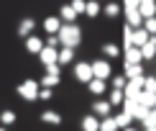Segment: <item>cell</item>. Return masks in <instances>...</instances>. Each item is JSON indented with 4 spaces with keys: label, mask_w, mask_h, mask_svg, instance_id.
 Instances as JSON below:
<instances>
[{
    "label": "cell",
    "mask_w": 156,
    "mask_h": 131,
    "mask_svg": "<svg viewBox=\"0 0 156 131\" xmlns=\"http://www.w3.org/2000/svg\"><path fill=\"white\" fill-rule=\"evenodd\" d=\"M82 131H100L97 116H84V118H82Z\"/></svg>",
    "instance_id": "cell-16"
},
{
    "label": "cell",
    "mask_w": 156,
    "mask_h": 131,
    "mask_svg": "<svg viewBox=\"0 0 156 131\" xmlns=\"http://www.w3.org/2000/svg\"><path fill=\"white\" fill-rule=\"evenodd\" d=\"M44 28H46V34H59V28H62V18L49 16L46 21H44Z\"/></svg>",
    "instance_id": "cell-12"
},
{
    "label": "cell",
    "mask_w": 156,
    "mask_h": 131,
    "mask_svg": "<svg viewBox=\"0 0 156 131\" xmlns=\"http://www.w3.org/2000/svg\"><path fill=\"white\" fill-rule=\"evenodd\" d=\"M74 77H77V80H80V82H90V80H92V64H87V62H77L74 64Z\"/></svg>",
    "instance_id": "cell-4"
},
{
    "label": "cell",
    "mask_w": 156,
    "mask_h": 131,
    "mask_svg": "<svg viewBox=\"0 0 156 131\" xmlns=\"http://www.w3.org/2000/svg\"><path fill=\"white\" fill-rule=\"evenodd\" d=\"M38 85H41V88H56V85H59V75H49L46 72V77H44Z\"/></svg>",
    "instance_id": "cell-24"
},
{
    "label": "cell",
    "mask_w": 156,
    "mask_h": 131,
    "mask_svg": "<svg viewBox=\"0 0 156 131\" xmlns=\"http://www.w3.org/2000/svg\"><path fill=\"white\" fill-rule=\"evenodd\" d=\"M100 10H102V8H100V3H97V0H87V10H84V13H87L90 18H95Z\"/></svg>",
    "instance_id": "cell-27"
},
{
    "label": "cell",
    "mask_w": 156,
    "mask_h": 131,
    "mask_svg": "<svg viewBox=\"0 0 156 131\" xmlns=\"http://www.w3.org/2000/svg\"><path fill=\"white\" fill-rule=\"evenodd\" d=\"M123 41H126V47H133V28L131 26L123 28Z\"/></svg>",
    "instance_id": "cell-32"
},
{
    "label": "cell",
    "mask_w": 156,
    "mask_h": 131,
    "mask_svg": "<svg viewBox=\"0 0 156 131\" xmlns=\"http://www.w3.org/2000/svg\"><path fill=\"white\" fill-rule=\"evenodd\" d=\"M46 72H49V75H59V72H62V64H49Z\"/></svg>",
    "instance_id": "cell-39"
},
{
    "label": "cell",
    "mask_w": 156,
    "mask_h": 131,
    "mask_svg": "<svg viewBox=\"0 0 156 131\" xmlns=\"http://www.w3.org/2000/svg\"><path fill=\"white\" fill-rule=\"evenodd\" d=\"M69 5L74 8V13H84V10H87V0H72Z\"/></svg>",
    "instance_id": "cell-34"
},
{
    "label": "cell",
    "mask_w": 156,
    "mask_h": 131,
    "mask_svg": "<svg viewBox=\"0 0 156 131\" xmlns=\"http://www.w3.org/2000/svg\"><path fill=\"white\" fill-rule=\"evenodd\" d=\"M0 131H8V129H0Z\"/></svg>",
    "instance_id": "cell-43"
},
{
    "label": "cell",
    "mask_w": 156,
    "mask_h": 131,
    "mask_svg": "<svg viewBox=\"0 0 156 131\" xmlns=\"http://www.w3.org/2000/svg\"><path fill=\"white\" fill-rule=\"evenodd\" d=\"M136 77H144V67L141 64H126V80H136Z\"/></svg>",
    "instance_id": "cell-18"
},
{
    "label": "cell",
    "mask_w": 156,
    "mask_h": 131,
    "mask_svg": "<svg viewBox=\"0 0 156 131\" xmlns=\"http://www.w3.org/2000/svg\"><path fill=\"white\" fill-rule=\"evenodd\" d=\"M38 88H41V85H38L36 80H26V82H21V85H18V95H21L23 100H36V98H38V93H41Z\"/></svg>",
    "instance_id": "cell-2"
},
{
    "label": "cell",
    "mask_w": 156,
    "mask_h": 131,
    "mask_svg": "<svg viewBox=\"0 0 156 131\" xmlns=\"http://www.w3.org/2000/svg\"><path fill=\"white\" fill-rule=\"evenodd\" d=\"M144 80H146V77H136V80H128L126 90H123L128 100H138V98H141V93H144Z\"/></svg>",
    "instance_id": "cell-3"
},
{
    "label": "cell",
    "mask_w": 156,
    "mask_h": 131,
    "mask_svg": "<svg viewBox=\"0 0 156 131\" xmlns=\"http://www.w3.org/2000/svg\"><path fill=\"white\" fill-rule=\"evenodd\" d=\"M110 100H97L95 106H92V110H95V116H100V118H108L110 116Z\"/></svg>",
    "instance_id": "cell-11"
},
{
    "label": "cell",
    "mask_w": 156,
    "mask_h": 131,
    "mask_svg": "<svg viewBox=\"0 0 156 131\" xmlns=\"http://www.w3.org/2000/svg\"><path fill=\"white\" fill-rule=\"evenodd\" d=\"M146 131H156V126H151V129H146Z\"/></svg>",
    "instance_id": "cell-42"
},
{
    "label": "cell",
    "mask_w": 156,
    "mask_h": 131,
    "mask_svg": "<svg viewBox=\"0 0 156 131\" xmlns=\"http://www.w3.org/2000/svg\"><path fill=\"white\" fill-rule=\"evenodd\" d=\"M123 131H138V129H131V126H128V129H123Z\"/></svg>",
    "instance_id": "cell-41"
},
{
    "label": "cell",
    "mask_w": 156,
    "mask_h": 131,
    "mask_svg": "<svg viewBox=\"0 0 156 131\" xmlns=\"http://www.w3.org/2000/svg\"><path fill=\"white\" fill-rule=\"evenodd\" d=\"M131 121H133V116H131V113H126V110H120V113L115 116V123H118V129H128V126H131Z\"/></svg>",
    "instance_id": "cell-21"
},
{
    "label": "cell",
    "mask_w": 156,
    "mask_h": 131,
    "mask_svg": "<svg viewBox=\"0 0 156 131\" xmlns=\"http://www.w3.org/2000/svg\"><path fill=\"white\" fill-rule=\"evenodd\" d=\"M144 28H146L151 36H156V18H146V21H144Z\"/></svg>",
    "instance_id": "cell-35"
},
{
    "label": "cell",
    "mask_w": 156,
    "mask_h": 131,
    "mask_svg": "<svg viewBox=\"0 0 156 131\" xmlns=\"http://www.w3.org/2000/svg\"><path fill=\"white\" fill-rule=\"evenodd\" d=\"M126 18H128V26L131 28H144V16L138 10H126Z\"/></svg>",
    "instance_id": "cell-9"
},
{
    "label": "cell",
    "mask_w": 156,
    "mask_h": 131,
    "mask_svg": "<svg viewBox=\"0 0 156 131\" xmlns=\"http://www.w3.org/2000/svg\"><path fill=\"white\" fill-rule=\"evenodd\" d=\"M144 90H154L156 93V77H146L144 80Z\"/></svg>",
    "instance_id": "cell-37"
},
{
    "label": "cell",
    "mask_w": 156,
    "mask_h": 131,
    "mask_svg": "<svg viewBox=\"0 0 156 131\" xmlns=\"http://www.w3.org/2000/svg\"><path fill=\"white\" fill-rule=\"evenodd\" d=\"M102 10H105V16H108V18H115V16L120 13V5H118V3H108Z\"/></svg>",
    "instance_id": "cell-28"
},
{
    "label": "cell",
    "mask_w": 156,
    "mask_h": 131,
    "mask_svg": "<svg viewBox=\"0 0 156 131\" xmlns=\"http://www.w3.org/2000/svg\"><path fill=\"white\" fill-rule=\"evenodd\" d=\"M141 0H126V10H138Z\"/></svg>",
    "instance_id": "cell-38"
},
{
    "label": "cell",
    "mask_w": 156,
    "mask_h": 131,
    "mask_svg": "<svg viewBox=\"0 0 156 131\" xmlns=\"http://www.w3.org/2000/svg\"><path fill=\"white\" fill-rule=\"evenodd\" d=\"M36 28V23L31 21V18H23L21 23H18V36H23V39H28L31 36V31Z\"/></svg>",
    "instance_id": "cell-13"
},
{
    "label": "cell",
    "mask_w": 156,
    "mask_h": 131,
    "mask_svg": "<svg viewBox=\"0 0 156 131\" xmlns=\"http://www.w3.org/2000/svg\"><path fill=\"white\" fill-rule=\"evenodd\" d=\"M138 103H141V106H146V108H154L156 106V93H154V90H144L141 98H138Z\"/></svg>",
    "instance_id": "cell-15"
},
{
    "label": "cell",
    "mask_w": 156,
    "mask_h": 131,
    "mask_svg": "<svg viewBox=\"0 0 156 131\" xmlns=\"http://www.w3.org/2000/svg\"><path fill=\"white\" fill-rule=\"evenodd\" d=\"M144 126H146V129H151V126H156V108H151V110H148V116L144 118Z\"/></svg>",
    "instance_id": "cell-31"
},
{
    "label": "cell",
    "mask_w": 156,
    "mask_h": 131,
    "mask_svg": "<svg viewBox=\"0 0 156 131\" xmlns=\"http://www.w3.org/2000/svg\"><path fill=\"white\" fill-rule=\"evenodd\" d=\"M51 95H54V93H51V88H44L41 93H38V98H41V100H49Z\"/></svg>",
    "instance_id": "cell-40"
},
{
    "label": "cell",
    "mask_w": 156,
    "mask_h": 131,
    "mask_svg": "<svg viewBox=\"0 0 156 131\" xmlns=\"http://www.w3.org/2000/svg\"><path fill=\"white\" fill-rule=\"evenodd\" d=\"M38 59H41L44 67H49V64H59V49L44 47V49H41V54H38Z\"/></svg>",
    "instance_id": "cell-5"
},
{
    "label": "cell",
    "mask_w": 156,
    "mask_h": 131,
    "mask_svg": "<svg viewBox=\"0 0 156 131\" xmlns=\"http://www.w3.org/2000/svg\"><path fill=\"white\" fill-rule=\"evenodd\" d=\"M46 47H51V49H56V47H62V41H59V36H56V34H49V39H46Z\"/></svg>",
    "instance_id": "cell-36"
},
{
    "label": "cell",
    "mask_w": 156,
    "mask_h": 131,
    "mask_svg": "<svg viewBox=\"0 0 156 131\" xmlns=\"http://www.w3.org/2000/svg\"><path fill=\"white\" fill-rule=\"evenodd\" d=\"M0 121H3L5 126H10V123L16 121V113H13V110H3V113H0Z\"/></svg>",
    "instance_id": "cell-33"
},
{
    "label": "cell",
    "mask_w": 156,
    "mask_h": 131,
    "mask_svg": "<svg viewBox=\"0 0 156 131\" xmlns=\"http://www.w3.org/2000/svg\"><path fill=\"white\" fill-rule=\"evenodd\" d=\"M154 108H156V106H154Z\"/></svg>",
    "instance_id": "cell-44"
},
{
    "label": "cell",
    "mask_w": 156,
    "mask_h": 131,
    "mask_svg": "<svg viewBox=\"0 0 156 131\" xmlns=\"http://www.w3.org/2000/svg\"><path fill=\"white\" fill-rule=\"evenodd\" d=\"M138 13L144 16V21H146V18H156V3H141L138 5Z\"/></svg>",
    "instance_id": "cell-17"
},
{
    "label": "cell",
    "mask_w": 156,
    "mask_h": 131,
    "mask_svg": "<svg viewBox=\"0 0 156 131\" xmlns=\"http://www.w3.org/2000/svg\"><path fill=\"white\" fill-rule=\"evenodd\" d=\"M144 54H141L138 47H126V64H141Z\"/></svg>",
    "instance_id": "cell-8"
},
{
    "label": "cell",
    "mask_w": 156,
    "mask_h": 131,
    "mask_svg": "<svg viewBox=\"0 0 156 131\" xmlns=\"http://www.w3.org/2000/svg\"><path fill=\"white\" fill-rule=\"evenodd\" d=\"M100 131H118V123H115V118H102L100 121Z\"/></svg>",
    "instance_id": "cell-26"
},
{
    "label": "cell",
    "mask_w": 156,
    "mask_h": 131,
    "mask_svg": "<svg viewBox=\"0 0 156 131\" xmlns=\"http://www.w3.org/2000/svg\"><path fill=\"white\" fill-rule=\"evenodd\" d=\"M126 85H128L126 75H120V77H113V90H126Z\"/></svg>",
    "instance_id": "cell-30"
},
{
    "label": "cell",
    "mask_w": 156,
    "mask_h": 131,
    "mask_svg": "<svg viewBox=\"0 0 156 131\" xmlns=\"http://www.w3.org/2000/svg\"><path fill=\"white\" fill-rule=\"evenodd\" d=\"M59 41H62V47H69V49H74V47H80V41H82V28L77 23H62V28H59Z\"/></svg>",
    "instance_id": "cell-1"
},
{
    "label": "cell",
    "mask_w": 156,
    "mask_h": 131,
    "mask_svg": "<svg viewBox=\"0 0 156 131\" xmlns=\"http://www.w3.org/2000/svg\"><path fill=\"white\" fill-rule=\"evenodd\" d=\"M87 85H90V93H95V95H102V93H105V80H97V77H92Z\"/></svg>",
    "instance_id": "cell-20"
},
{
    "label": "cell",
    "mask_w": 156,
    "mask_h": 131,
    "mask_svg": "<svg viewBox=\"0 0 156 131\" xmlns=\"http://www.w3.org/2000/svg\"><path fill=\"white\" fill-rule=\"evenodd\" d=\"M126 100V93L123 90H110V106H120Z\"/></svg>",
    "instance_id": "cell-25"
},
{
    "label": "cell",
    "mask_w": 156,
    "mask_h": 131,
    "mask_svg": "<svg viewBox=\"0 0 156 131\" xmlns=\"http://www.w3.org/2000/svg\"><path fill=\"white\" fill-rule=\"evenodd\" d=\"M102 54L113 59V57H118V54H120V49L115 47V44H105V47H102Z\"/></svg>",
    "instance_id": "cell-29"
},
{
    "label": "cell",
    "mask_w": 156,
    "mask_h": 131,
    "mask_svg": "<svg viewBox=\"0 0 156 131\" xmlns=\"http://www.w3.org/2000/svg\"><path fill=\"white\" fill-rule=\"evenodd\" d=\"M44 47H46V44H44V39H38V36H28V39H26V49H28V54H41Z\"/></svg>",
    "instance_id": "cell-7"
},
{
    "label": "cell",
    "mask_w": 156,
    "mask_h": 131,
    "mask_svg": "<svg viewBox=\"0 0 156 131\" xmlns=\"http://www.w3.org/2000/svg\"><path fill=\"white\" fill-rule=\"evenodd\" d=\"M41 121H46V123H62V116L56 113V110H44Z\"/></svg>",
    "instance_id": "cell-23"
},
{
    "label": "cell",
    "mask_w": 156,
    "mask_h": 131,
    "mask_svg": "<svg viewBox=\"0 0 156 131\" xmlns=\"http://www.w3.org/2000/svg\"><path fill=\"white\" fill-rule=\"evenodd\" d=\"M59 18L64 23H74V18H77V13H74V8L72 5H64V8L59 10Z\"/></svg>",
    "instance_id": "cell-19"
},
{
    "label": "cell",
    "mask_w": 156,
    "mask_h": 131,
    "mask_svg": "<svg viewBox=\"0 0 156 131\" xmlns=\"http://www.w3.org/2000/svg\"><path fill=\"white\" fill-rule=\"evenodd\" d=\"M72 59H74V49L62 47V49H59V64H69Z\"/></svg>",
    "instance_id": "cell-22"
},
{
    "label": "cell",
    "mask_w": 156,
    "mask_h": 131,
    "mask_svg": "<svg viewBox=\"0 0 156 131\" xmlns=\"http://www.w3.org/2000/svg\"><path fill=\"white\" fill-rule=\"evenodd\" d=\"M92 75L97 77V80H108V77H110V62L108 59L92 62Z\"/></svg>",
    "instance_id": "cell-6"
},
{
    "label": "cell",
    "mask_w": 156,
    "mask_h": 131,
    "mask_svg": "<svg viewBox=\"0 0 156 131\" xmlns=\"http://www.w3.org/2000/svg\"><path fill=\"white\" fill-rule=\"evenodd\" d=\"M148 39H151V34H148L146 28H133V47H144V44L148 41Z\"/></svg>",
    "instance_id": "cell-10"
},
{
    "label": "cell",
    "mask_w": 156,
    "mask_h": 131,
    "mask_svg": "<svg viewBox=\"0 0 156 131\" xmlns=\"http://www.w3.org/2000/svg\"><path fill=\"white\" fill-rule=\"evenodd\" d=\"M141 54H144V59H151V57H156V36H151L148 41L141 47Z\"/></svg>",
    "instance_id": "cell-14"
}]
</instances>
